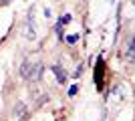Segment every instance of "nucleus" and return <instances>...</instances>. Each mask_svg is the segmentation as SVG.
<instances>
[{"label":"nucleus","instance_id":"f257e3e1","mask_svg":"<svg viewBox=\"0 0 135 121\" xmlns=\"http://www.w3.org/2000/svg\"><path fill=\"white\" fill-rule=\"evenodd\" d=\"M42 71H45V65L42 63H24L22 69H20V73H22L24 79L28 81H38L40 77H42Z\"/></svg>","mask_w":135,"mask_h":121},{"label":"nucleus","instance_id":"f03ea898","mask_svg":"<svg viewBox=\"0 0 135 121\" xmlns=\"http://www.w3.org/2000/svg\"><path fill=\"white\" fill-rule=\"evenodd\" d=\"M105 65H103V59H97V67H95V85L97 89H103V79H105Z\"/></svg>","mask_w":135,"mask_h":121},{"label":"nucleus","instance_id":"7ed1b4c3","mask_svg":"<svg viewBox=\"0 0 135 121\" xmlns=\"http://www.w3.org/2000/svg\"><path fill=\"white\" fill-rule=\"evenodd\" d=\"M127 61H129V63H135V36L129 40V45H127Z\"/></svg>","mask_w":135,"mask_h":121},{"label":"nucleus","instance_id":"20e7f679","mask_svg":"<svg viewBox=\"0 0 135 121\" xmlns=\"http://www.w3.org/2000/svg\"><path fill=\"white\" fill-rule=\"evenodd\" d=\"M52 71H55V75H56V79H59V83H65V79H67L65 71H62L59 65H55V67H52Z\"/></svg>","mask_w":135,"mask_h":121},{"label":"nucleus","instance_id":"39448f33","mask_svg":"<svg viewBox=\"0 0 135 121\" xmlns=\"http://www.w3.org/2000/svg\"><path fill=\"white\" fill-rule=\"evenodd\" d=\"M77 38H79V36H77V35H71V36H69L67 40H69V42H75V40H77Z\"/></svg>","mask_w":135,"mask_h":121},{"label":"nucleus","instance_id":"423d86ee","mask_svg":"<svg viewBox=\"0 0 135 121\" xmlns=\"http://www.w3.org/2000/svg\"><path fill=\"white\" fill-rule=\"evenodd\" d=\"M75 93H77V87H71V89H69V95H71V97H73Z\"/></svg>","mask_w":135,"mask_h":121},{"label":"nucleus","instance_id":"0eeeda50","mask_svg":"<svg viewBox=\"0 0 135 121\" xmlns=\"http://www.w3.org/2000/svg\"><path fill=\"white\" fill-rule=\"evenodd\" d=\"M0 2H10V0H0Z\"/></svg>","mask_w":135,"mask_h":121},{"label":"nucleus","instance_id":"6e6552de","mask_svg":"<svg viewBox=\"0 0 135 121\" xmlns=\"http://www.w3.org/2000/svg\"><path fill=\"white\" fill-rule=\"evenodd\" d=\"M133 2H135V0H133Z\"/></svg>","mask_w":135,"mask_h":121}]
</instances>
